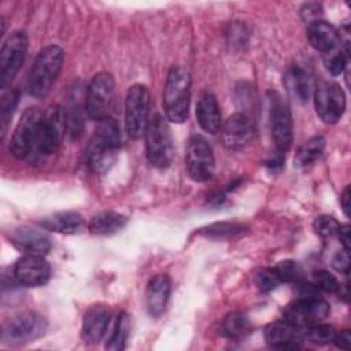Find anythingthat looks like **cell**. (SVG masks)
I'll list each match as a JSON object with an SVG mask.
<instances>
[{"label":"cell","mask_w":351,"mask_h":351,"mask_svg":"<svg viewBox=\"0 0 351 351\" xmlns=\"http://www.w3.org/2000/svg\"><path fill=\"white\" fill-rule=\"evenodd\" d=\"M66 129V114L64 108L60 106L51 107L43 115L37 140L34 143L30 156L34 155L36 159H44L56 152Z\"/></svg>","instance_id":"4"},{"label":"cell","mask_w":351,"mask_h":351,"mask_svg":"<svg viewBox=\"0 0 351 351\" xmlns=\"http://www.w3.org/2000/svg\"><path fill=\"white\" fill-rule=\"evenodd\" d=\"M29 47V38L25 32H12L4 41L0 51V85L5 89L18 74L23 64Z\"/></svg>","instance_id":"10"},{"label":"cell","mask_w":351,"mask_h":351,"mask_svg":"<svg viewBox=\"0 0 351 351\" xmlns=\"http://www.w3.org/2000/svg\"><path fill=\"white\" fill-rule=\"evenodd\" d=\"M244 230V225L236 222H215L199 229V233L207 237L223 239L240 234Z\"/></svg>","instance_id":"31"},{"label":"cell","mask_w":351,"mask_h":351,"mask_svg":"<svg viewBox=\"0 0 351 351\" xmlns=\"http://www.w3.org/2000/svg\"><path fill=\"white\" fill-rule=\"evenodd\" d=\"M339 240L341 241L344 250H350V226L348 225H340L339 230H337V234Z\"/></svg>","instance_id":"42"},{"label":"cell","mask_w":351,"mask_h":351,"mask_svg":"<svg viewBox=\"0 0 351 351\" xmlns=\"http://www.w3.org/2000/svg\"><path fill=\"white\" fill-rule=\"evenodd\" d=\"M307 37L311 47L322 53H326L337 48L339 44L341 43V37L337 29L329 22H325L321 19L308 23Z\"/></svg>","instance_id":"21"},{"label":"cell","mask_w":351,"mask_h":351,"mask_svg":"<svg viewBox=\"0 0 351 351\" xmlns=\"http://www.w3.org/2000/svg\"><path fill=\"white\" fill-rule=\"evenodd\" d=\"M219 132H222V140L226 148L233 151L243 149L252 137L251 119L244 112H236L223 122Z\"/></svg>","instance_id":"16"},{"label":"cell","mask_w":351,"mask_h":351,"mask_svg":"<svg viewBox=\"0 0 351 351\" xmlns=\"http://www.w3.org/2000/svg\"><path fill=\"white\" fill-rule=\"evenodd\" d=\"M302 12V16L307 21V22H314V21H318V16L321 14V5L315 4V3H308V4H304L300 10Z\"/></svg>","instance_id":"39"},{"label":"cell","mask_w":351,"mask_h":351,"mask_svg":"<svg viewBox=\"0 0 351 351\" xmlns=\"http://www.w3.org/2000/svg\"><path fill=\"white\" fill-rule=\"evenodd\" d=\"M114 77L107 71L95 74L85 92V112L93 121L108 117V110L114 99Z\"/></svg>","instance_id":"9"},{"label":"cell","mask_w":351,"mask_h":351,"mask_svg":"<svg viewBox=\"0 0 351 351\" xmlns=\"http://www.w3.org/2000/svg\"><path fill=\"white\" fill-rule=\"evenodd\" d=\"M63 59V49L55 44L48 45L38 52L27 80L29 95L33 97H44L49 93L62 70Z\"/></svg>","instance_id":"2"},{"label":"cell","mask_w":351,"mask_h":351,"mask_svg":"<svg viewBox=\"0 0 351 351\" xmlns=\"http://www.w3.org/2000/svg\"><path fill=\"white\" fill-rule=\"evenodd\" d=\"M347 59H348V51H343L339 47L324 53L325 67L332 75H340L346 70Z\"/></svg>","instance_id":"32"},{"label":"cell","mask_w":351,"mask_h":351,"mask_svg":"<svg viewBox=\"0 0 351 351\" xmlns=\"http://www.w3.org/2000/svg\"><path fill=\"white\" fill-rule=\"evenodd\" d=\"M111 313L106 306H93L86 310L82 318L81 337L85 343L95 344L101 340L107 332Z\"/></svg>","instance_id":"19"},{"label":"cell","mask_w":351,"mask_h":351,"mask_svg":"<svg viewBox=\"0 0 351 351\" xmlns=\"http://www.w3.org/2000/svg\"><path fill=\"white\" fill-rule=\"evenodd\" d=\"M47 330V319L36 311H22L10 318L1 329V340L8 344H25L37 340Z\"/></svg>","instance_id":"7"},{"label":"cell","mask_w":351,"mask_h":351,"mask_svg":"<svg viewBox=\"0 0 351 351\" xmlns=\"http://www.w3.org/2000/svg\"><path fill=\"white\" fill-rule=\"evenodd\" d=\"M129 333H130V317L126 313H119L114 324L112 333L106 344V348L114 350V351L125 348Z\"/></svg>","instance_id":"29"},{"label":"cell","mask_w":351,"mask_h":351,"mask_svg":"<svg viewBox=\"0 0 351 351\" xmlns=\"http://www.w3.org/2000/svg\"><path fill=\"white\" fill-rule=\"evenodd\" d=\"M191 101V77L182 67H173L166 78L163 90V108L166 118L182 123L188 118Z\"/></svg>","instance_id":"3"},{"label":"cell","mask_w":351,"mask_h":351,"mask_svg":"<svg viewBox=\"0 0 351 351\" xmlns=\"http://www.w3.org/2000/svg\"><path fill=\"white\" fill-rule=\"evenodd\" d=\"M325 148V138L322 136H314L304 141V144L299 148L295 156V163L299 167H307L317 162Z\"/></svg>","instance_id":"26"},{"label":"cell","mask_w":351,"mask_h":351,"mask_svg":"<svg viewBox=\"0 0 351 351\" xmlns=\"http://www.w3.org/2000/svg\"><path fill=\"white\" fill-rule=\"evenodd\" d=\"M196 118L200 128L210 133L217 134L221 130V111L215 96L210 92H204L196 106Z\"/></svg>","instance_id":"22"},{"label":"cell","mask_w":351,"mask_h":351,"mask_svg":"<svg viewBox=\"0 0 351 351\" xmlns=\"http://www.w3.org/2000/svg\"><path fill=\"white\" fill-rule=\"evenodd\" d=\"M313 285L317 289L330 293H336L340 289V282L337 281V278L326 270H318L313 273Z\"/></svg>","instance_id":"36"},{"label":"cell","mask_w":351,"mask_h":351,"mask_svg":"<svg viewBox=\"0 0 351 351\" xmlns=\"http://www.w3.org/2000/svg\"><path fill=\"white\" fill-rule=\"evenodd\" d=\"M340 223L330 215H319L313 222L314 232L321 239H330L337 234Z\"/></svg>","instance_id":"34"},{"label":"cell","mask_w":351,"mask_h":351,"mask_svg":"<svg viewBox=\"0 0 351 351\" xmlns=\"http://www.w3.org/2000/svg\"><path fill=\"white\" fill-rule=\"evenodd\" d=\"M254 282L259 291L270 292L281 284V280L274 269H262L255 274Z\"/></svg>","instance_id":"35"},{"label":"cell","mask_w":351,"mask_h":351,"mask_svg":"<svg viewBox=\"0 0 351 351\" xmlns=\"http://www.w3.org/2000/svg\"><path fill=\"white\" fill-rule=\"evenodd\" d=\"M333 343L343 350H350V343H351V336H350V330L346 329L340 333H336V337L333 340Z\"/></svg>","instance_id":"41"},{"label":"cell","mask_w":351,"mask_h":351,"mask_svg":"<svg viewBox=\"0 0 351 351\" xmlns=\"http://www.w3.org/2000/svg\"><path fill=\"white\" fill-rule=\"evenodd\" d=\"M282 165H284V154H282V152H278V151H276V152L267 159V162H266L267 169H270V170H273V171L280 170V169L282 167Z\"/></svg>","instance_id":"40"},{"label":"cell","mask_w":351,"mask_h":351,"mask_svg":"<svg viewBox=\"0 0 351 351\" xmlns=\"http://www.w3.org/2000/svg\"><path fill=\"white\" fill-rule=\"evenodd\" d=\"M284 84L288 92L295 99L302 103L308 100L311 90V78L310 74L300 66H292L291 69H288L284 75Z\"/></svg>","instance_id":"24"},{"label":"cell","mask_w":351,"mask_h":351,"mask_svg":"<svg viewBox=\"0 0 351 351\" xmlns=\"http://www.w3.org/2000/svg\"><path fill=\"white\" fill-rule=\"evenodd\" d=\"M314 106L317 115L325 123L333 125L344 114L346 95L336 82L321 81L314 89Z\"/></svg>","instance_id":"12"},{"label":"cell","mask_w":351,"mask_h":351,"mask_svg":"<svg viewBox=\"0 0 351 351\" xmlns=\"http://www.w3.org/2000/svg\"><path fill=\"white\" fill-rule=\"evenodd\" d=\"M185 163L188 174L193 181L203 182L211 178L215 169V162L211 145L207 143L206 138L197 134L189 138Z\"/></svg>","instance_id":"13"},{"label":"cell","mask_w":351,"mask_h":351,"mask_svg":"<svg viewBox=\"0 0 351 351\" xmlns=\"http://www.w3.org/2000/svg\"><path fill=\"white\" fill-rule=\"evenodd\" d=\"M270 132L276 151L285 154L293 138V122L288 106L274 95L270 104Z\"/></svg>","instance_id":"14"},{"label":"cell","mask_w":351,"mask_h":351,"mask_svg":"<svg viewBox=\"0 0 351 351\" xmlns=\"http://www.w3.org/2000/svg\"><path fill=\"white\" fill-rule=\"evenodd\" d=\"M171 292V281L167 274H156L154 276L148 284L145 291V300L148 313L152 317L160 315L169 302Z\"/></svg>","instance_id":"20"},{"label":"cell","mask_w":351,"mask_h":351,"mask_svg":"<svg viewBox=\"0 0 351 351\" xmlns=\"http://www.w3.org/2000/svg\"><path fill=\"white\" fill-rule=\"evenodd\" d=\"M151 96L145 85L134 84L128 89L125 99V128L129 137L138 140L145 134L149 123Z\"/></svg>","instance_id":"5"},{"label":"cell","mask_w":351,"mask_h":351,"mask_svg":"<svg viewBox=\"0 0 351 351\" xmlns=\"http://www.w3.org/2000/svg\"><path fill=\"white\" fill-rule=\"evenodd\" d=\"M332 266L335 267V270H337L339 273H344L348 274V267H350V256H348V251H339L333 261H332Z\"/></svg>","instance_id":"38"},{"label":"cell","mask_w":351,"mask_h":351,"mask_svg":"<svg viewBox=\"0 0 351 351\" xmlns=\"http://www.w3.org/2000/svg\"><path fill=\"white\" fill-rule=\"evenodd\" d=\"M330 313V306L317 293L299 296L284 310V319L303 330L324 321Z\"/></svg>","instance_id":"8"},{"label":"cell","mask_w":351,"mask_h":351,"mask_svg":"<svg viewBox=\"0 0 351 351\" xmlns=\"http://www.w3.org/2000/svg\"><path fill=\"white\" fill-rule=\"evenodd\" d=\"M40 226L56 233L74 234L84 228V218L75 211H62L40 221Z\"/></svg>","instance_id":"23"},{"label":"cell","mask_w":351,"mask_h":351,"mask_svg":"<svg viewBox=\"0 0 351 351\" xmlns=\"http://www.w3.org/2000/svg\"><path fill=\"white\" fill-rule=\"evenodd\" d=\"M126 217L115 211H103L96 214L89 222V230L93 234L106 236L121 230L126 223Z\"/></svg>","instance_id":"25"},{"label":"cell","mask_w":351,"mask_h":351,"mask_svg":"<svg viewBox=\"0 0 351 351\" xmlns=\"http://www.w3.org/2000/svg\"><path fill=\"white\" fill-rule=\"evenodd\" d=\"M277 276L280 277L281 282H289V284H300L304 280V271L302 269V266L292 261V259H287V261H281L276 265L274 267Z\"/></svg>","instance_id":"30"},{"label":"cell","mask_w":351,"mask_h":351,"mask_svg":"<svg viewBox=\"0 0 351 351\" xmlns=\"http://www.w3.org/2000/svg\"><path fill=\"white\" fill-rule=\"evenodd\" d=\"M144 138L149 163L155 167H167L173 159V138L162 115L156 114L149 119Z\"/></svg>","instance_id":"6"},{"label":"cell","mask_w":351,"mask_h":351,"mask_svg":"<svg viewBox=\"0 0 351 351\" xmlns=\"http://www.w3.org/2000/svg\"><path fill=\"white\" fill-rule=\"evenodd\" d=\"M84 110L85 107L80 103V96H73L70 104L64 110L66 114V129L73 138H78L84 130Z\"/></svg>","instance_id":"27"},{"label":"cell","mask_w":351,"mask_h":351,"mask_svg":"<svg viewBox=\"0 0 351 351\" xmlns=\"http://www.w3.org/2000/svg\"><path fill=\"white\" fill-rule=\"evenodd\" d=\"M341 200V207H343V211L347 217H350V186H347L340 197Z\"/></svg>","instance_id":"43"},{"label":"cell","mask_w":351,"mask_h":351,"mask_svg":"<svg viewBox=\"0 0 351 351\" xmlns=\"http://www.w3.org/2000/svg\"><path fill=\"white\" fill-rule=\"evenodd\" d=\"M119 144L121 130L118 122L108 115L97 122L95 134L86 147V166L97 174L106 173L115 162Z\"/></svg>","instance_id":"1"},{"label":"cell","mask_w":351,"mask_h":351,"mask_svg":"<svg viewBox=\"0 0 351 351\" xmlns=\"http://www.w3.org/2000/svg\"><path fill=\"white\" fill-rule=\"evenodd\" d=\"M221 330L226 337L230 339H239L245 336L251 330L250 319L239 311L228 314L221 324Z\"/></svg>","instance_id":"28"},{"label":"cell","mask_w":351,"mask_h":351,"mask_svg":"<svg viewBox=\"0 0 351 351\" xmlns=\"http://www.w3.org/2000/svg\"><path fill=\"white\" fill-rule=\"evenodd\" d=\"M16 104H18V92L12 90L3 100V107H1V133H3V136L5 133L7 123L11 119Z\"/></svg>","instance_id":"37"},{"label":"cell","mask_w":351,"mask_h":351,"mask_svg":"<svg viewBox=\"0 0 351 351\" xmlns=\"http://www.w3.org/2000/svg\"><path fill=\"white\" fill-rule=\"evenodd\" d=\"M306 337L315 344H328L335 340L336 330L332 325L318 322L306 329Z\"/></svg>","instance_id":"33"},{"label":"cell","mask_w":351,"mask_h":351,"mask_svg":"<svg viewBox=\"0 0 351 351\" xmlns=\"http://www.w3.org/2000/svg\"><path fill=\"white\" fill-rule=\"evenodd\" d=\"M14 276L21 285L41 287L51 277V265L41 255H25L16 261Z\"/></svg>","instance_id":"15"},{"label":"cell","mask_w":351,"mask_h":351,"mask_svg":"<svg viewBox=\"0 0 351 351\" xmlns=\"http://www.w3.org/2000/svg\"><path fill=\"white\" fill-rule=\"evenodd\" d=\"M265 339L266 341L280 350H295L300 348L302 344V330L289 324L288 321H274L269 324L265 330Z\"/></svg>","instance_id":"18"},{"label":"cell","mask_w":351,"mask_h":351,"mask_svg":"<svg viewBox=\"0 0 351 351\" xmlns=\"http://www.w3.org/2000/svg\"><path fill=\"white\" fill-rule=\"evenodd\" d=\"M43 115L44 112H41V110L37 107H30L22 114L10 143V152L14 158L25 159L30 156L37 140Z\"/></svg>","instance_id":"11"},{"label":"cell","mask_w":351,"mask_h":351,"mask_svg":"<svg viewBox=\"0 0 351 351\" xmlns=\"http://www.w3.org/2000/svg\"><path fill=\"white\" fill-rule=\"evenodd\" d=\"M11 243L25 255L44 256L51 250V239L43 230L32 226H19L11 233Z\"/></svg>","instance_id":"17"}]
</instances>
